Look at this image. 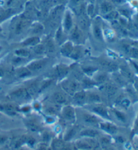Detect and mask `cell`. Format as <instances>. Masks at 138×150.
I'll return each instance as SVG.
<instances>
[{"label": "cell", "mask_w": 138, "mask_h": 150, "mask_svg": "<svg viewBox=\"0 0 138 150\" xmlns=\"http://www.w3.org/2000/svg\"><path fill=\"white\" fill-rule=\"evenodd\" d=\"M93 139L84 137L78 139L75 143V147L78 150H94L96 148L97 143Z\"/></svg>", "instance_id": "6da1fadb"}, {"label": "cell", "mask_w": 138, "mask_h": 150, "mask_svg": "<svg viewBox=\"0 0 138 150\" xmlns=\"http://www.w3.org/2000/svg\"><path fill=\"white\" fill-rule=\"evenodd\" d=\"M63 118L69 122H74L76 120L75 109L71 105H66L63 107L61 112Z\"/></svg>", "instance_id": "7a4b0ae2"}, {"label": "cell", "mask_w": 138, "mask_h": 150, "mask_svg": "<svg viewBox=\"0 0 138 150\" xmlns=\"http://www.w3.org/2000/svg\"><path fill=\"white\" fill-rule=\"evenodd\" d=\"M11 97L12 99L15 100H28L31 98V96L28 93V92L26 89H17L16 91L12 92L10 94Z\"/></svg>", "instance_id": "3957f363"}, {"label": "cell", "mask_w": 138, "mask_h": 150, "mask_svg": "<svg viewBox=\"0 0 138 150\" xmlns=\"http://www.w3.org/2000/svg\"><path fill=\"white\" fill-rule=\"evenodd\" d=\"M100 129L109 134H115L117 133L118 129L115 125L109 122H100L98 123Z\"/></svg>", "instance_id": "277c9868"}, {"label": "cell", "mask_w": 138, "mask_h": 150, "mask_svg": "<svg viewBox=\"0 0 138 150\" xmlns=\"http://www.w3.org/2000/svg\"><path fill=\"white\" fill-rule=\"evenodd\" d=\"M62 88L67 93L74 94L78 88V84L75 81L67 80L62 83Z\"/></svg>", "instance_id": "5b68a950"}, {"label": "cell", "mask_w": 138, "mask_h": 150, "mask_svg": "<svg viewBox=\"0 0 138 150\" xmlns=\"http://www.w3.org/2000/svg\"><path fill=\"white\" fill-rule=\"evenodd\" d=\"M47 64L46 59H42V60H37L32 62L30 64H28L27 68L30 71H39L42 70L45 67Z\"/></svg>", "instance_id": "8992f818"}, {"label": "cell", "mask_w": 138, "mask_h": 150, "mask_svg": "<svg viewBox=\"0 0 138 150\" xmlns=\"http://www.w3.org/2000/svg\"><path fill=\"white\" fill-rule=\"evenodd\" d=\"M92 112L94 113L97 114V115L102 117V118L108 119V120L110 119L109 112L107 111L106 108L103 105H96V106L92 108Z\"/></svg>", "instance_id": "52a82bcc"}, {"label": "cell", "mask_w": 138, "mask_h": 150, "mask_svg": "<svg viewBox=\"0 0 138 150\" xmlns=\"http://www.w3.org/2000/svg\"><path fill=\"white\" fill-rule=\"evenodd\" d=\"M99 134V132L97 130L93 129H84L80 132V135L82 137L95 138Z\"/></svg>", "instance_id": "ba28073f"}, {"label": "cell", "mask_w": 138, "mask_h": 150, "mask_svg": "<svg viewBox=\"0 0 138 150\" xmlns=\"http://www.w3.org/2000/svg\"><path fill=\"white\" fill-rule=\"evenodd\" d=\"M83 119L85 122L88 123L91 125L98 124L100 122V120L96 116L91 114H84L83 115Z\"/></svg>", "instance_id": "9c48e42d"}, {"label": "cell", "mask_w": 138, "mask_h": 150, "mask_svg": "<svg viewBox=\"0 0 138 150\" xmlns=\"http://www.w3.org/2000/svg\"><path fill=\"white\" fill-rule=\"evenodd\" d=\"M26 126L30 131L32 132H38L41 130V128L39 124L34 120H28L26 122Z\"/></svg>", "instance_id": "30bf717a"}, {"label": "cell", "mask_w": 138, "mask_h": 150, "mask_svg": "<svg viewBox=\"0 0 138 150\" xmlns=\"http://www.w3.org/2000/svg\"><path fill=\"white\" fill-rule=\"evenodd\" d=\"M86 93L84 91H79L76 93L74 96V100L76 101V103L79 105L84 104L85 101H86Z\"/></svg>", "instance_id": "8fae6325"}, {"label": "cell", "mask_w": 138, "mask_h": 150, "mask_svg": "<svg viewBox=\"0 0 138 150\" xmlns=\"http://www.w3.org/2000/svg\"><path fill=\"white\" fill-rule=\"evenodd\" d=\"M78 129V128L77 127H76V126L70 128L68 131L65 133L64 137H63V140L65 141V142H68V141L71 140V139H73L74 137V136L76 135V133H77Z\"/></svg>", "instance_id": "7c38bea8"}, {"label": "cell", "mask_w": 138, "mask_h": 150, "mask_svg": "<svg viewBox=\"0 0 138 150\" xmlns=\"http://www.w3.org/2000/svg\"><path fill=\"white\" fill-rule=\"evenodd\" d=\"M1 108L4 110V112H6V114H9L11 116H14L17 114L18 109L14 105L11 104H5L1 106Z\"/></svg>", "instance_id": "4fadbf2b"}, {"label": "cell", "mask_w": 138, "mask_h": 150, "mask_svg": "<svg viewBox=\"0 0 138 150\" xmlns=\"http://www.w3.org/2000/svg\"><path fill=\"white\" fill-rule=\"evenodd\" d=\"M53 100L57 104H63L66 102V97L60 92L55 93L53 96Z\"/></svg>", "instance_id": "5bb4252c"}, {"label": "cell", "mask_w": 138, "mask_h": 150, "mask_svg": "<svg viewBox=\"0 0 138 150\" xmlns=\"http://www.w3.org/2000/svg\"><path fill=\"white\" fill-rule=\"evenodd\" d=\"M69 70L67 67L63 65H60L57 67L55 70V75L58 78H62L68 73Z\"/></svg>", "instance_id": "9a60e30c"}, {"label": "cell", "mask_w": 138, "mask_h": 150, "mask_svg": "<svg viewBox=\"0 0 138 150\" xmlns=\"http://www.w3.org/2000/svg\"><path fill=\"white\" fill-rule=\"evenodd\" d=\"M64 142L59 139H54L51 142V149L52 150H61L64 145Z\"/></svg>", "instance_id": "2e32d148"}, {"label": "cell", "mask_w": 138, "mask_h": 150, "mask_svg": "<svg viewBox=\"0 0 138 150\" xmlns=\"http://www.w3.org/2000/svg\"><path fill=\"white\" fill-rule=\"evenodd\" d=\"M100 65H101L103 68L109 70H115L117 68V65H116L115 64L109 61L102 60L100 62Z\"/></svg>", "instance_id": "e0dca14e"}, {"label": "cell", "mask_w": 138, "mask_h": 150, "mask_svg": "<svg viewBox=\"0 0 138 150\" xmlns=\"http://www.w3.org/2000/svg\"><path fill=\"white\" fill-rule=\"evenodd\" d=\"M72 51H73V47H72L71 44L67 43L61 49V53L65 56H69L71 54Z\"/></svg>", "instance_id": "ac0fdd59"}, {"label": "cell", "mask_w": 138, "mask_h": 150, "mask_svg": "<svg viewBox=\"0 0 138 150\" xmlns=\"http://www.w3.org/2000/svg\"><path fill=\"white\" fill-rule=\"evenodd\" d=\"M28 93L30 96H33L36 93L37 91H39V84L37 83H33L30 85L27 89Z\"/></svg>", "instance_id": "d6986e66"}, {"label": "cell", "mask_w": 138, "mask_h": 150, "mask_svg": "<svg viewBox=\"0 0 138 150\" xmlns=\"http://www.w3.org/2000/svg\"><path fill=\"white\" fill-rule=\"evenodd\" d=\"M39 41H40V39H39V37H31V38L28 39L27 40L24 41L23 45H25V46L36 45V44L39 43Z\"/></svg>", "instance_id": "ffe728a7"}, {"label": "cell", "mask_w": 138, "mask_h": 150, "mask_svg": "<svg viewBox=\"0 0 138 150\" xmlns=\"http://www.w3.org/2000/svg\"><path fill=\"white\" fill-rule=\"evenodd\" d=\"M62 10H63L62 6H59V7L56 8L53 11L51 16V18L52 21H55V20L58 19V18L60 17V15L61 14Z\"/></svg>", "instance_id": "44dd1931"}, {"label": "cell", "mask_w": 138, "mask_h": 150, "mask_svg": "<svg viewBox=\"0 0 138 150\" xmlns=\"http://www.w3.org/2000/svg\"><path fill=\"white\" fill-rule=\"evenodd\" d=\"M31 74V71H30L27 68H21L18 70V75L20 78L28 76Z\"/></svg>", "instance_id": "7402d4cb"}, {"label": "cell", "mask_w": 138, "mask_h": 150, "mask_svg": "<svg viewBox=\"0 0 138 150\" xmlns=\"http://www.w3.org/2000/svg\"><path fill=\"white\" fill-rule=\"evenodd\" d=\"M29 25V23L28 21H21L18 24L16 28V33H20L25 28Z\"/></svg>", "instance_id": "603a6c76"}, {"label": "cell", "mask_w": 138, "mask_h": 150, "mask_svg": "<svg viewBox=\"0 0 138 150\" xmlns=\"http://www.w3.org/2000/svg\"><path fill=\"white\" fill-rule=\"evenodd\" d=\"M88 100L91 103H96V102H100V101H101V98H100V97L98 96V94L92 93L88 96Z\"/></svg>", "instance_id": "cb8c5ba5"}, {"label": "cell", "mask_w": 138, "mask_h": 150, "mask_svg": "<svg viewBox=\"0 0 138 150\" xmlns=\"http://www.w3.org/2000/svg\"><path fill=\"white\" fill-rule=\"evenodd\" d=\"M71 36L72 39H73L74 41H78L80 40V30H79L78 27H76L73 30V31L71 32Z\"/></svg>", "instance_id": "d4e9b609"}, {"label": "cell", "mask_w": 138, "mask_h": 150, "mask_svg": "<svg viewBox=\"0 0 138 150\" xmlns=\"http://www.w3.org/2000/svg\"><path fill=\"white\" fill-rule=\"evenodd\" d=\"M65 28L67 30H69L71 28L72 26V20L71 16H70L69 14H67L66 15V17H65Z\"/></svg>", "instance_id": "484cf974"}, {"label": "cell", "mask_w": 138, "mask_h": 150, "mask_svg": "<svg viewBox=\"0 0 138 150\" xmlns=\"http://www.w3.org/2000/svg\"><path fill=\"white\" fill-rule=\"evenodd\" d=\"M112 9H113L112 5L109 3H107V2H104V3L102 4L101 6L102 12L104 13H107L110 12V11L112 10Z\"/></svg>", "instance_id": "4316f807"}, {"label": "cell", "mask_w": 138, "mask_h": 150, "mask_svg": "<svg viewBox=\"0 0 138 150\" xmlns=\"http://www.w3.org/2000/svg\"><path fill=\"white\" fill-rule=\"evenodd\" d=\"M116 90H117V89H116V87L113 85H107L106 86H105V91H106V92L109 95V96H113V94H115Z\"/></svg>", "instance_id": "83f0119b"}, {"label": "cell", "mask_w": 138, "mask_h": 150, "mask_svg": "<svg viewBox=\"0 0 138 150\" xmlns=\"http://www.w3.org/2000/svg\"><path fill=\"white\" fill-rule=\"evenodd\" d=\"M34 52L36 53V54H43L46 52L45 47L43 45H36L34 48Z\"/></svg>", "instance_id": "f1b7e54d"}, {"label": "cell", "mask_w": 138, "mask_h": 150, "mask_svg": "<svg viewBox=\"0 0 138 150\" xmlns=\"http://www.w3.org/2000/svg\"><path fill=\"white\" fill-rule=\"evenodd\" d=\"M16 54L19 57H28L29 56V52L25 49H20L16 51Z\"/></svg>", "instance_id": "f546056e"}, {"label": "cell", "mask_w": 138, "mask_h": 150, "mask_svg": "<svg viewBox=\"0 0 138 150\" xmlns=\"http://www.w3.org/2000/svg\"><path fill=\"white\" fill-rule=\"evenodd\" d=\"M79 24L81 26V28H86L88 27V19L86 17H80V21H79Z\"/></svg>", "instance_id": "4dcf8cb0"}, {"label": "cell", "mask_w": 138, "mask_h": 150, "mask_svg": "<svg viewBox=\"0 0 138 150\" xmlns=\"http://www.w3.org/2000/svg\"><path fill=\"white\" fill-rule=\"evenodd\" d=\"M95 36L96 39H102V33L101 30L98 26H96L95 28Z\"/></svg>", "instance_id": "1f68e13d"}, {"label": "cell", "mask_w": 138, "mask_h": 150, "mask_svg": "<svg viewBox=\"0 0 138 150\" xmlns=\"http://www.w3.org/2000/svg\"><path fill=\"white\" fill-rule=\"evenodd\" d=\"M130 56L133 58L138 59V49L137 48H131L130 50Z\"/></svg>", "instance_id": "d6a6232c"}, {"label": "cell", "mask_w": 138, "mask_h": 150, "mask_svg": "<svg viewBox=\"0 0 138 150\" xmlns=\"http://www.w3.org/2000/svg\"><path fill=\"white\" fill-rule=\"evenodd\" d=\"M114 113H115L116 117H117L119 120L122 121V122H125V116L121 113V112H119L118 111H115L114 112Z\"/></svg>", "instance_id": "836d02e7"}, {"label": "cell", "mask_w": 138, "mask_h": 150, "mask_svg": "<svg viewBox=\"0 0 138 150\" xmlns=\"http://www.w3.org/2000/svg\"><path fill=\"white\" fill-rule=\"evenodd\" d=\"M46 51H48L49 52H53L54 51V45L52 42L49 41L47 44V47H45Z\"/></svg>", "instance_id": "e575fe53"}, {"label": "cell", "mask_w": 138, "mask_h": 150, "mask_svg": "<svg viewBox=\"0 0 138 150\" xmlns=\"http://www.w3.org/2000/svg\"><path fill=\"white\" fill-rule=\"evenodd\" d=\"M36 150H50V149L45 143H41L36 147Z\"/></svg>", "instance_id": "d590c367"}, {"label": "cell", "mask_w": 138, "mask_h": 150, "mask_svg": "<svg viewBox=\"0 0 138 150\" xmlns=\"http://www.w3.org/2000/svg\"><path fill=\"white\" fill-rule=\"evenodd\" d=\"M117 16H118V14H117V12H111L109 14L106 15L107 18L112 19V20L117 18Z\"/></svg>", "instance_id": "8d00e7d4"}, {"label": "cell", "mask_w": 138, "mask_h": 150, "mask_svg": "<svg viewBox=\"0 0 138 150\" xmlns=\"http://www.w3.org/2000/svg\"><path fill=\"white\" fill-rule=\"evenodd\" d=\"M106 76H105L104 74H100L98 75L97 78H96V80L98 82H104V81H106Z\"/></svg>", "instance_id": "74e56055"}, {"label": "cell", "mask_w": 138, "mask_h": 150, "mask_svg": "<svg viewBox=\"0 0 138 150\" xmlns=\"http://www.w3.org/2000/svg\"><path fill=\"white\" fill-rule=\"evenodd\" d=\"M7 139H8L7 137L5 135H3V134H0V145L5 143L6 142V141H7Z\"/></svg>", "instance_id": "f35d334b"}, {"label": "cell", "mask_w": 138, "mask_h": 150, "mask_svg": "<svg viewBox=\"0 0 138 150\" xmlns=\"http://www.w3.org/2000/svg\"><path fill=\"white\" fill-rule=\"evenodd\" d=\"M121 102H122L121 103L122 105L125 108H127L130 104V101H129L128 100H127V99H125V100H123Z\"/></svg>", "instance_id": "ab89813d"}, {"label": "cell", "mask_w": 138, "mask_h": 150, "mask_svg": "<svg viewBox=\"0 0 138 150\" xmlns=\"http://www.w3.org/2000/svg\"><path fill=\"white\" fill-rule=\"evenodd\" d=\"M43 30V26L41 25H38L36 27L34 28V33H41Z\"/></svg>", "instance_id": "60d3db41"}, {"label": "cell", "mask_w": 138, "mask_h": 150, "mask_svg": "<svg viewBox=\"0 0 138 150\" xmlns=\"http://www.w3.org/2000/svg\"><path fill=\"white\" fill-rule=\"evenodd\" d=\"M83 0H71V4L73 6H78L82 4Z\"/></svg>", "instance_id": "b9f144b4"}, {"label": "cell", "mask_w": 138, "mask_h": 150, "mask_svg": "<svg viewBox=\"0 0 138 150\" xmlns=\"http://www.w3.org/2000/svg\"><path fill=\"white\" fill-rule=\"evenodd\" d=\"M84 72H86V73H90V72H92L93 71H95V68H92V67H88V68H85L84 69Z\"/></svg>", "instance_id": "7bdbcfd3"}, {"label": "cell", "mask_w": 138, "mask_h": 150, "mask_svg": "<svg viewBox=\"0 0 138 150\" xmlns=\"http://www.w3.org/2000/svg\"><path fill=\"white\" fill-rule=\"evenodd\" d=\"M61 150H73L71 145H64L62 148L61 149Z\"/></svg>", "instance_id": "ee69618b"}, {"label": "cell", "mask_w": 138, "mask_h": 150, "mask_svg": "<svg viewBox=\"0 0 138 150\" xmlns=\"http://www.w3.org/2000/svg\"><path fill=\"white\" fill-rule=\"evenodd\" d=\"M101 142H102V145H108L109 143V139H107L106 137L104 138H102L101 139Z\"/></svg>", "instance_id": "f6af8a7d"}, {"label": "cell", "mask_w": 138, "mask_h": 150, "mask_svg": "<svg viewBox=\"0 0 138 150\" xmlns=\"http://www.w3.org/2000/svg\"><path fill=\"white\" fill-rule=\"evenodd\" d=\"M50 139V134L49 133H48L46 132L43 134V139L45 141H48Z\"/></svg>", "instance_id": "bcb514c9"}, {"label": "cell", "mask_w": 138, "mask_h": 150, "mask_svg": "<svg viewBox=\"0 0 138 150\" xmlns=\"http://www.w3.org/2000/svg\"><path fill=\"white\" fill-rule=\"evenodd\" d=\"M45 120H46V122L49 123V124H51V123L54 122V119L53 118H52V117H48V118L47 117V118H46Z\"/></svg>", "instance_id": "7dc6e473"}, {"label": "cell", "mask_w": 138, "mask_h": 150, "mask_svg": "<svg viewBox=\"0 0 138 150\" xmlns=\"http://www.w3.org/2000/svg\"><path fill=\"white\" fill-rule=\"evenodd\" d=\"M22 110L24 112H28L30 110V107H24Z\"/></svg>", "instance_id": "c3c4849f"}, {"label": "cell", "mask_w": 138, "mask_h": 150, "mask_svg": "<svg viewBox=\"0 0 138 150\" xmlns=\"http://www.w3.org/2000/svg\"><path fill=\"white\" fill-rule=\"evenodd\" d=\"M63 0H53V2L54 4H60V3H61V1H63Z\"/></svg>", "instance_id": "681fc988"}, {"label": "cell", "mask_w": 138, "mask_h": 150, "mask_svg": "<svg viewBox=\"0 0 138 150\" xmlns=\"http://www.w3.org/2000/svg\"><path fill=\"white\" fill-rule=\"evenodd\" d=\"M4 74V72L3 69H2V68H0V77L3 76Z\"/></svg>", "instance_id": "f907efd6"}, {"label": "cell", "mask_w": 138, "mask_h": 150, "mask_svg": "<svg viewBox=\"0 0 138 150\" xmlns=\"http://www.w3.org/2000/svg\"><path fill=\"white\" fill-rule=\"evenodd\" d=\"M1 47H0V50H1Z\"/></svg>", "instance_id": "816d5d0a"}, {"label": "cell", "mask_w": 138, "mask_h": 150, "mask_svg": "<svg viewBox=\"0 0 138 150\" xmlns=\"http://www.w3.org/2000/svg\"><path fill=\"white\" fill-rule=\"evenodd\" d=\"M96 150H98V149H96Z\"/></svg>", "instance_id": "f5cc1de1"}]
</instances>
